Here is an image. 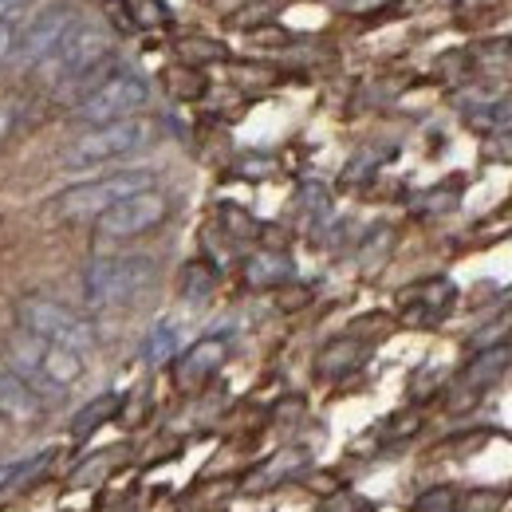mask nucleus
<instances>
[{
    "label": "nucleus",
    "mask_w": 512,
    "mask_h": 512,
    "mask_svg": "<svg viewBox=\"0 0 512 512\" xmlns=\"http://www.w3.org/2000/svg\"><path fill=\"white\" fill-rule=\"evenodd\" d=\"M158 280L150 256H99L83 272V296L91 308H127Z\"/></svg>",
    "instance_id": "obj_1"
},
{
    "label": "nucleus",
    "mask_w": 512,
    "mask_h": 512,
    "mask_svg": "<svg viewBox=\"0 0 512 512\" xmlns=\"http://www.w3.org/2000/svg\"><path fill=\"white\" fill-rule=\"evenodd\" d=\"M8 351H12V371L32 386L36 394H40L44 386H48V390H64V386H71L75 379H83V355L64 351V347H56V343H44V339H36V335H28V331L12 335Z\"/></svg>",
    "instance_id": "obj_2"
},
{
    "label": "nucleus",
    "mask_w": 512,
    "mask_h": 512,
    "mask_svg": "<svg viewBox=\"0 0 512 512\" xmlns=\"http://www.w3.org/2000/svg\"><path fill=\"white\" fill-rule=\"evenodd\" d=\"M16 320H20V331L44 343H56L64 351H75V355H87L95 347V327L48 296H24L16 304Z\"/></svg>",
    "instance_id": "obj_3"
},
{
    "label": "nucleus",
    "mask_w": 512,
    "mask_h": 512,
    "mask_svg": "<svg viewBox=\"0 0 512 512\" xmlns=\"http://www.w3.org/2000/svg\"><path fill=\"white\" fill-rule=\"evenodd\" d=\"M107 52H111V36L99 24L75 20L64 36H60V44L40 60V71H44L48 83H75L87 71L107 64Z\"/></svg>",
    "instance_id": "obj_4"
},
{
    "label": "nucleus",
    "mask_w": 512,
    "mask_h": 512,
    "mask_svg": "<svg viewBox=\"0 0 512 512\" xmlns=\"http://www.w3.org/2000/svg\"><path fill=\"white\" fill-rule=\"evenodd\" d=\"M154 186V174L150 170H123V174H111V178H99V182H83V186H71L56 197V213L67 221H79V217H103L111 205L127 201L134 193H146Z\"/></svg>",
    "instance_id": "obj_5"
},
{
    "label": "nucleus",
    "mask_w": 512,
    "mask_h": 512,
    "mask_svg": "<svg viewBox=\"0 0 512 512\" xmlns=\"http://www.w3.org/2000/svg\"><path fill=\"white\" fill-rule=\"evenodd\" d=\"M150 99V87L146 79L119 71L111 79H103L95 91H87L79 103H75V119L87 123V127H111V123H127L134 111H142Z\"/></svg>",
    "instance_id": "obj_6"
},
{
    "label": "nucleus",
    "mask_w": 512,
    "mask_h": 512,
    "mask_svg": "<svg viewBox=\"0 0 512 512\" xmlns=\"http://www.w3.org/2000/svg\"><path fill=\"white\" fill-rule=\"evenodd\" d=\"M150 123L142 119H127V123H111V127H91L79 134L64 150V166H103L111 158H127L134 150H142L150 142Z\"/></svg>",
    "instance_id": "obj_7"
},
{
    "label": "nucleus",
    "mask_w": 512,
    "mask_h": 512,
    "mask_svg": "<svg viewBox=\"0 0 512 512\" xmlns=\"http://www.w3.org/2000/svg\"><path fill=\"white\" fill-rule=\"evenodd\" d=\"M170 213V201L162 193L146 190V193H134L127 201L111 205L99 221H95V237L99 241H130V237H142L150 233L154 225H162Z\"/></svg>",
    "instance_id": "obj_8"
},
{
    "label": "nucleus",
    "mask_w": 512,
    "mask_h": 512,
    "mask_svg": "<svg viewBox=\"0 0 512 512\" xmlns=\"http://www.w3.org/2000/svg\"><path fill=\"white\" fill-rule=\"evenodd\" d=\"M75 24V12L67 4H52L48 12L32 16L20 32H16V48H12V64L16 67H40V60L60 44L67 28Z\"/></svg>",
    "instance_id": "obj_9"
},
{
    "label": "nucleus",
    "mask_w": 512,
    "mask_h": 512,
    "mask_svg": "<svg viewBox=\"0 0 512 512\" xmlns=\"http://www.w3.org/2000/svg\"><path fill=\"white\" fill-rule=\"evenodd\" d=\"M40 410H44V402L32 386L24 383L16 371H0V414L4 418L32 422V418H40Z\"/></svg>",
    "instance_id": "obj_10"
},
{
    "label": "nucleus",
    "mask_w": 512,
    "mask_h": 512,
    "mask_svg": "<svg viewBox=\"0 0 512 512\" xmlns=\"http://www.w3.org/2000/svg\"><path fill=\"white\" fill-rule=\"evenodd\" d=\"M221 359H225V339H201L190 355L182 359V367H178V383L182 386L201 383L205 375H213V371L221 367Z\"/></svg>",
    "instance_id": "obj_11"
},
{
    "label": "nucleus",
    "mask_w": 512,
    "mask_h": 512,
    "mask_svg": "<svg viewBox=\"0 0 512 512\" xmlns=\"http://www.w3.org/2000/svg\"><path fill=\"white\" fill-rule=\"evenodd\" d=\"M119 406H123V398L111 390V394H99V398H91L87 406H79V414L71 418V434L75 438H91L99 426H107L115 414H119Z\"/></svg>",
    "instance_id": "obj_12"
},
{
    "label": "nucleus",
    "mask_w": 512,
    "mask_h": 512,
    "mask_svg": "<svg viewBox=\"0 0 512 512\" xmlns=\"http://www.w3.org/2000/svg\"><path fill=\"white\" fill-rule=\"evenodd\" d=\"M174 347H178V327L174 323H158L142 343V359L146 363H166L174 355Z\"/></svg>",
    "instance_id": "obj_13"
},
{
    "label": "nucleus",
    "mask_w": 512,
    "mask_h": 512,
    "mask_svg": "<svg viewBox=\"0 0 512 512\" xmlns=\"http://www.w3.org/2000/svg\"><path fill=\"white\" fill-rule=\"evenodd\" d=\"M48 461H52V453H32V457H24V461H8V465H0V493H8L12 485H24V481L36 477Z\"/></svg>",
    "instance_id": "obj_14"
},
{
    "label": "nucleus",
    "mask_w": 512,
    "mask_h": 512,
    "mask_svg": "<svg viewBox=\"0 0 512 512\" xmlns=\"http://www.w3.org/2000/svg\"><path fill=\"white\" fill-rule=\"evenodd\" d=\"M292 272V264L284 256H256L249 260V284H280Z\"/></svg>",
    "instance_id": "obj_15"
},
{
    "label": "nucleus",
    "mask_w": 512,
    "mask_h": 512,
    "mask_svg": "<svg viewBox=\"0 0 512 512\" xmlns=\"http://www.w3.org/2000/svg\"><path fill=\"white\" fill-rule=\"evenodd\" d=\"M182 292H186L190 304H205L209 292H213V272L201 268V264H190V268H186V280H182Z\"/></svg>",
    "instance_id": "obj_16"
},
{
    "label": "nucleus",
    "mask_w": 512,
    "mask_h": 512,
    "mask_svg": "<svg viewBox=\"0 0 512 512\" xmlns=\"http://www.w3.org/2000/svg\"><path fill=\"white\" fill-rule=\"evenodd\" d=\"M20 111H24V103H16V99L0 103V142L12 138V130L20 127Z\"/></svg>",
    "instance_id": "obj_17"
},
{
    "label": "nucleus",
    "mask_w": 512,
    "mask_h": 512,
    "mask_svg": "<svg viewBox=\"0 0 512 512\" xmlns=\"http://www.w3.org/2000/svg\"><path fill=\"white\" fill-rule=\"evenodd\" d=\"M16 20H0V71L12 64V48H16Z\"/></svg>",
    "instance_id": "obj_18"
},
{
    "label": "nucleus",
    "mask_w": 512,
    "mask_h": 512,
    "mask_svg": "<svg viewBox=\"0 0 512 512\" xmlns=\"http://www.w3.org/2000/svg\"><path fill=\"white\" fill-rule=\"evenodd\" d=\"M323 512H371V505H367V501H359L355 493H339L335 501H327V505H323Z\"/></svg>",
    "instance_id": "obj_19"
},
{
    "label": "nucleus",
    "mask_w": 512,
    "mask_h": 512,
    "mask_svg": "<svg viewBox=\"0 0 512 512\" xmlns=\"http://www.w3.org/2000/svg\"><path fill=\"white\" fill-rule=\"evenodd\" d=\"M449 505H453V493L438 489V493H430V497L418 501V512H449Z\"/></svg>",
    "instance_id": "obj_20"
},
{
    "label": "nucleus",
    "mask_w": 512,
    "mask_h": 512,
    "mask_svg": "<svg viewBox=\"0 0 512 512\" xmlns=\"http://www.w3.org/2000/svg\"><path fill=\"white\" fill-rule=\"evenodd\" d=\"M32 0H0V20H16Z\"/></svg>",
    "instance_id": "obj_21"
},
{
    "label": "nucleus",
    "mask_w": 512,
    "mask_h": 512,
    "mask_svg": "<svg viewBox=\"0 0 512 512\" xmlns=\"http://www.w3.org/2000/svg\"><path fill=\"white\" fill-rule=\"evenodd\" d=\"M461 4H465V0H461Z\"/></svg>",
    "instance_id": "obj_22"
}]
</instances>
